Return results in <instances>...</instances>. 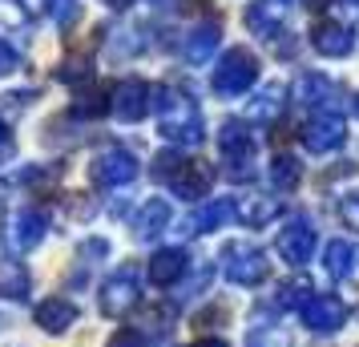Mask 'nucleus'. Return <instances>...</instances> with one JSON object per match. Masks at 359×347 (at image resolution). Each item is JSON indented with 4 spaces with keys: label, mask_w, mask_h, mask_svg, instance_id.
<instances>
[{
    "label": "nucleus",
    "mask_w": 359,
    "mask_h": 347,
    "mask_svg": "<svg viewBox=\"0 0 359 347\" xmlns=\"http://www.w3.org/2000/svg\"><path fill=\"white\" fill-rule=\"evenodd\" d=\"M222 275L238 287H259L266 275H271V263L259 247L250 243H226L222 247Z\"/></svg>",
    "instance_id": "1"
},
{
    "label": "nucleus",
    "mask_w": 359,
    "mask_h": 347,
    "mask_svg": "<svg viewBox=\"0 0 359 347\" xmlns=\"http://www.w3.org/2000/svg\"><path fill=\"white\" fill-rule=\"evenodd\" d=\"M303 323H307L315 335H335V331L347 323V303L339 295H311L303 303Z\"/></svg>",
    "instance_id": "2"
},
{
    "label": "nucleus",
    "mask_w": 359,
    "mask_h": 347,
    "mask_svg": "<svg viewBox=\"0 0 359 347\" xmlns=\"http://www.w3.org/2000/svg\"><path fill=\"white\" fill-rule=\"evenodd\" d=\"M41 234H45V215L36 210V206H25L17 215L8 218V226H4V247L13 250V254H29V250L41 243Z\"/></svg>",
    "instance_id": "3"
},
{
    "label": "nucleus",
    "mask_w": 359,
    "mask_h": 347,
    "mask_svg": "<svg viewBox=\"0 0 359 347\" xmlns=\"http://www.w3.org/2000/svg\"><path fill=\"white\" fill-rule=\"evenodd\" d=\"M133 303H137V271L121 266V271H114V279H105V287H101V311L126 315Z\"/></svg>",
    "instance_id": "4"
},
{
    "label": "nucleus",
    "mask_w": 359,
    "mask_h": 347,
    "mask_svg": "<svg viewBox=\"0 0 359 347\" xmlns=\"http://www.w3.org/2000/svg\"><path fill=\"white\" fill-rule=\"evenodd\" d=\"M311 250H315V231H311L307 218H294L291 226L278 234V254L291 266H303L311 259Z\"/></svg>",
    "instance_id": "5"
},
{
    "label": "nucleus",
    "mask_w": 359,
    "mask_h": 347,
    "mask_svg": "<svg viewBox=\"0 0 359 347\" xmlns=\"http://www.w3.org/2000/svg\"><path fill=\"white\" fill-rule=\"evenodd\" d=\"M327 275L339 283H359V247L355 243H347V238H339V243H331L327 247Z\"/></svg>",
    "instance_id": "6"
},
{
    "label": "nucleus",
    "mask_w": 359,
    "mask_h": 347,
    "mask_svg": "<svg viewBox=\"0 0 359 347\" xmlns=\"http://www.w3.org/2000/svg\"><path fill=\"white\" fill-rule=\"evenodd\" d=\"M36 327L49 331V335H61V331H69L73 323H77V303H69V299H45L41 307H36Z\"/></svg>",
    "instance_id": "7"
},
{
    "label": "nucleus",
    "mask_w": 359,
    "mask_h": 347,
    "mask_svg": "<svg viewBox=\"0 0 359 347\" xmlns=\"http://www.w3.org/2000/svg\"><path fill=\"white\" fill-rule=\"evenodd\" d=\"M93 178L105 186H121L133 178V158L130 154H121V149H109V154H101L97 162H93Z\"/></svg>",
    "instance_id": "8"
},
{
    "label": "nucleus",
    "mask_w": 359,
    "mask_h": 347,
    "mask_svg": "<svg viewBox=\"0 0 359 347\" xmlns=\"http://www.w3.org/2000/svg\"><path fill=\"white\" fill-rule=\"evenodd\" d=\"M186 250H158L154 254V263H149V279L158 283V287H174V283L186 275Z\"/></svg>",
    "instance_id": "9"
},
{
    "label": "nucleus",
    "mask_w": 359,
    "mask_h": 347,
    "mask_svg": "<svg viewBox=\"0 0 359 347\" xmlns=\"http://www.w3.org/2000/svg\"><path fill=\"white\" fill-rule=\"evenodd\" d=\"M339 142H343V121H335V117H323V121H315L307 130V146L315 154H327V149H335Z\"/></svg>",
    "instance_id": "10"
},
{
    "label": "nucleus",
    "mask_w": 359,
    "mask_h": 347,
    "mask_svg": "<svg viewBox=\"0 0 359 347\" xmlns=\"http://www.w3.org/2000/svg\"><path fill=\"white\" fill-rule=\"evenodd\" d=\"M250 77H255L250 61H246L243 53H234V57L226 61V73H218V89H222V93H234V89H243Z\"/></svg>",
    "instance_id": "11"
},
{
    "label": "nucleus",
    "mask_w": 359,
    "mask_h": 347,
    "mask_svg": "<svg viewBox=\"0 0 359 347\" xmlns=\"http://www.w3.org/2000/svg\"><path fill=\"white\" fill-rule=\"evenodd\" d=\"M165 222H170V206L165 202H146V210H142V218H137V238H154V234L165 231Z\"/></svg>",
    "instance_id": "12"
},
{
    "label": "nucleus",
    "mask_w": 359,
    "mask_h": 347,
    "mask_svg": "<svg viewBox=\"0 0 359 347\" xmlns=\"http://www.w3.org/2000/svg\"><path fill=\"white\" fill-rule=\"evenodd\" d=\"M0 295H8V299L29 295V271L20 263H0Z\"/></svg>",
    "instance_id": "13"
},
{
    "label": "nucleus",
    "mask_w": 359,
    "mask_h": 347,
    "mask_svg": "<svg viewBox=\"0 0 359 347\" xmlns=\"http://www.w3.org/2000/svg\"><path fill=\"white\" fill-rule=\"evenodd\" d=\"M311 299V283L307 279H294V283H283L275 295V307L278 311H303V303Z\"/></svg>",
    "instance_id": "14"
},
{
    "label": "nucleus",
    "mask_w": 359,
    "mask_h": 347,
    "mask_svg": "<svg viewBox=\"0 0 359 347\" xmlns=\"http://www.w3.org/2000/svg\"><path fill=\"white\" fill-rule=\"evenodd\" d=\"M230 218V206L226 202H214V206H206V210H198L194 218H190V226L194 231H214V226H222Z\"/></svg>",
    "instance_id": "15"
},
{
    "label": "nucleus",
    "mask_w": 359,
    "mask_h": 347,
    "mask_svg": "<svg viewBox=\"0 0 359 347\" xmlns=\"http://www.w3.org/2000/svg\"><path fill=\"white\" fill-rule=\"evenodd\" d=\"M246 347H291V339H287V331H278V327H255Z\"/></svg>",
    "instance_id": "16"
},
{
    "label": "nucleus",
    "mask_w": 359,
    "mask_h": 347,
    "mask_svg": "<svg viewBox=\"0 0 359 347\" xmlns=\"http://www.w3.org/2000/svg\"><path fill=\"white\" fill-rule=\"evenodd\" d=\"M109 347H154V339L142 327H121L117 335H109Z\"/></svg>",
    "instance_id": "17"
},
{
    "label": "nucleus",
    "mask_w": 359,
    "mask_h": 347,
    "mask_svg": "<svg viewBox=\"0 0 359 347\" xmlns=\"http://www.w3.org/2000/svg\"><path fill=\"white\" fill-rule=\"evenodd\" d=\"M278 210H283L278 202H250V206L243 210V218H246V222H255V226H262V222H271Z\"/></svg>",
    "instance_id": "18"
},
{
    "label": "nucleus",
    "mask_w": 359,
    "mask_h": 347,
    "mask_svg": "<svg viewBox=\"0 0 359 347\" xmlns=\"http://www.w3.org/2000/svg\"><path fill=\"white\" fill-rule=\"evenodd\" d=\"M275 182L278 186H294L299 182V165L291 158H275Z\"/></svg>",
    "instance_id": "19"
},
{
    "label": "nucleus",
    "mask_w": 359,
    "mask_h": 347,
    "mask_svg": "<svg viewBox=\"0 0 359 347\" xmlns=\"http://www.w3.org/2000/svg\"><path fill=\"white\" fill-rule=\"evenodd\" d=\"M343 218H347L351 226H359V194H355V198H347V202H343Z\"/></svg>",
    "instance_id": "20"
},
{
    "label": "nucleus",
    "mask_w": 359,
    "mask_h": 347,
    "mask_svg": "<svg viewBox=\"0 0 359 347\" xmlns=\"http://www.w3.org/2000/svg\"><path fill=\"white\" fill-rule=\"evenodd\" d=\"M186 347H226V339H218V335H210V339H194V343Z\"/></svg>",
    "instance_id": "21"
}]
</instances>
